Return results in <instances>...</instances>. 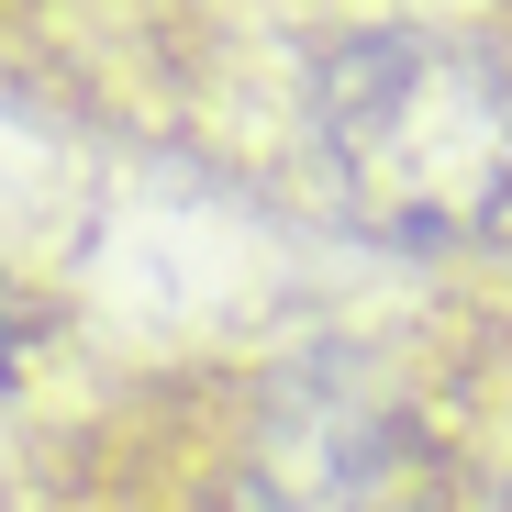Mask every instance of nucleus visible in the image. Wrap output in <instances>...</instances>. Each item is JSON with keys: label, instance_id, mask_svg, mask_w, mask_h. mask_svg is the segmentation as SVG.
I'll return each mask as SVG.
<instances>
[{"label": "nucleus", "instance_id": "nucleus-1", "mask_svg": "<svg viewBox=\"0 0 512 512\" xmlns=\"http://www.w3.org/2000/svg\"><path fill=\"white\" fill-rule=\"evenodd\" d=\"M290 156L368 245H490L512 223V45L457 12L323 23L290 67Z\"/></svg>", "mask_w": 512, "mask_h": 512}, {"label": "nucleus", "instance_id": "nucleus-2", "mask_svg": "<svg viewBox=\"0 0 512 512\" xmlns=\"http://www.w3.org/2000/svg\"><path fill=\"white\" fill-rule=\"evenodd\" d=\"M256 512H468V457L379 346H312L245 401Z\"/></svg>", "mask_w": 512, "mask_h": 512}, {"label": "nucleus", "instance_id": "nucleus-3", "mask_svg": "<svg viewBox=\"0 0 512 512\" xmlns=\"http://www.w3.org/2000/svg\"><path fill=\"white\" fill-rule=\"evenodd\" d=\"M34 357H45V301H34L12 268H0V390H12Z\"/></svg>", "mask_w": 512, "mask_h": 512}]
</instances>
